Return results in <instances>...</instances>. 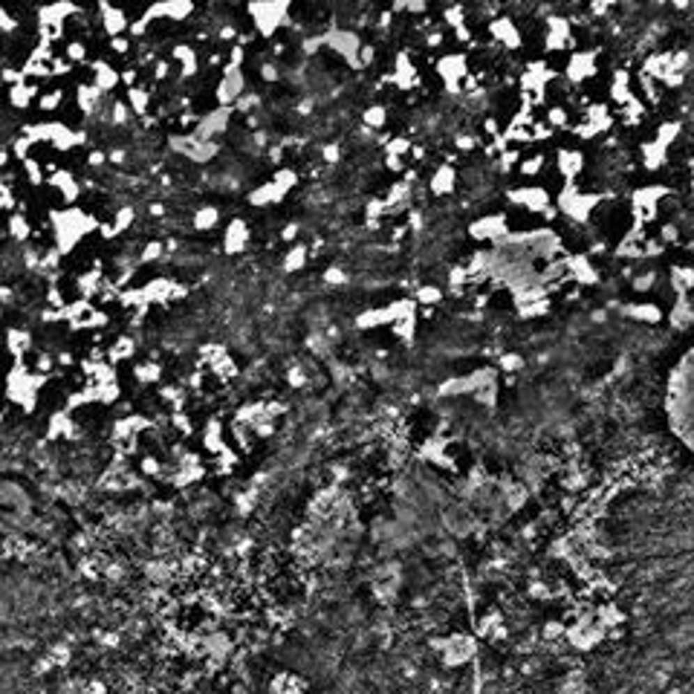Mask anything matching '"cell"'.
<instances>
[{
    "label": "cell",
    "mask_w": 694,
    "mask_h": 694,
    "mask_svg": "<svg viewBox=\"0 0 694 694\" xmlns=\"http://www.w3.org/2000/svg\"><path fill=\"white\" fill-rule=\"evenodd\" d=\"M668 422L686 449H691V353L686 350L680 364L671 371L668 385Z\"/></svg>",
    "instance_id": "6da1fadb"
},
{
    "label": "cell",
    "mask_w": 694,
    "mask_h": 694,
    "mask_svg": "<svg viewBox=\"0 0 694 694\" xmlns=\"http://www.w3.org/2000/svg\"><path fill=\"white\" fill-rule=\"evenodd\" d=\"M249 17L261 38H272L284 24H289L293 0H249Z\"/></svg>",
    "instance_id": "7a4b0ae2"
},
{
    "label": "cell",
    "mask_w": 694,
    "mask_h": 694,
    "mask_svg": "<svg viewBox=\"0 0 694 694\" xmlns=\"http://www.w3.org/2000/svg\"><path fill=\"white\" fill-rule=\"evenodd\" d=\"M507 200H509L512 208L530 211V215L538 217L547 206H553V191H550L547 185H541V183H535V180H527L524 185L509 188V191H507Z\"/></svg>",
    "instance_id": "3957f363"
},
{
    "label": "cell",
    "mask_w": 694,
    "mask_h": 694,
    "mask_svg": "<svg viewBox=\"0 0 694 694\" xmlns=\"http://www.w3.org/2000/svg\"><path fill=\"white\" fill-rule=\"evenodd\" d=\"M168 145H171V151H177L180 157H185L188 162H194V165H206V162H211L220 153L217 139H200V137H194V133H185V137H171Z\"/></svg>",
    "instance_id": "277c9868"
},
{
    "label": "cell",
    "mask_w": 694,
    "mask_h": 694,
    "mask_svg": "<svg viewBox=\"0 0 694 694\" xmlns=\"http://www.w3.org/2000/svg\"><path fill=\"white\" fill-rule=\"evenodd\" d=\"M562 75L567 79V84H573V87H582V84L593 82L596 75H599V58H596V52H593V49H578V52H570V58L564 61Z\"/></svg>",
    "instance_id": "5b68a950"
},
{
    "label": "cell",
    "mask_w": 694,
    "mask_h": 694,
    "mask_svg": "<svg viewBox=\"0 0 694 694\" xmlns=\"http://www.w3.org/2000/svg\"><path fill=\"white\" fill-rule=\"evenodd\" d=\"M321 47L333 49L339 58H344L347 64H350L353 70H362L359 67V47H362V38L353 32V29H327L321 35Z\"/></svg>",
    "instance_id": "8992f818"
},
{
    "label": "cell",
    "mask_w": 694,
    "mask_h": 694,
    "mask_svg": "<svg viewBox=\"0 0 694 694\" xmlns=\"http://www.w3.org/2000/svg\"><path fill=\"white\" fill-rule=\"evenodd\" d=\"M434 67H437V75H440L442 87H446L449 93H463V79L469 75V55L466 52L440 55V61Z\"/></svg>",
    "instance_id": "52a82bcc"
},
{
    "label": "cell",
    "mask_w": 694,
    "mask_h": 694,
    "mask_svg": "<svg viewBox=\"0 0 694 694\" xmlns=\"http://www.w3.org/2000/svg\"><path fill=\"white\" fill-rule=\"evenodd\" d=\"M509 235V220H507V211H495V215H484L477 217L475 223H469V238L477 243H492L498 246Z\"/></svg>",
    "instance_id": "ba28073f"
},
{
    "label": "cell",
    "mask_w": 694,
    "mask_h": 694,
    "mask_svg": "<svg viewBox=\"0 0 694 694\" xmlns=\"http://www.w3.org/2000/svg\"><path fill=\"white\" fill-rule=\"evenodd\" d=\"M231 116H235V110H231L229 105H217V107H211L208 113H203V116H197V122H194V137H200V139H217V137H223V133L231 128Z\"/></svg>",
    "instance_id": "9c48e42d"
},
{
    "label": "cell",
    "mask_w": 694,
    "mask_h": 694,
    "mask_svg": "<svg viewBox=\"0 0 694 694\" xmlns=\"http://www.w3.org/2000/svg\"><path fill=\"white\" fill-rule=\"evenodd\" d=\"M585 168H587L585 151L570 148V145H562V148L555 151V157H553V171H555V177L562 180V183H576V180L585 174Z\"/></svg>",
    "instance_id": "30bf717a"
},
{
    "label": "cell",
    "mask_w": 694,
    "mask_h": 694,
    "mask_svg": "<svg viewBox=\"0 0 694 694\" xmlns=\"http://www.w3.org/2000/svg\"><path fill=\"white\" fill-rule=\"evenodd\" d=\"M246 90V72L243 67H231V64H223V72H220V82L215 84V102L217 105H235V99Z\"/></svg>",
    "instance_id": "8fae6325"
},
{
    "label": "cell",
    "mask_w": 694,
    "mask_h": 694,
    "mask_svg": "<svg viewBox=\"0 0 694 694\" xmlns=\"http://www.w3.org/2000/svg\"><path fill=\"white\" fill-rule=\"evenodd\" d=\"M573 47V24L564 15H550L547 17V32H544V49L547 52H564Z\"/></svg>",
    "instance_id": "7c38bea8"
},
{
    "label": "cell",
    "mask_w": 694,
    "mask_h": 694,
    "mask_svg": "<svg viewBox=\"0 0 694 694\" xmlns=\"http://www.w3.org/2000/svg\"><path fill=\"white\" fill-rule=\"evenodd\" d=\"M249 243H252V226L243 217H231L223 231V252L226 255H243Z\"/></svg>",
    "instance_id": "4fadbf2b"
},
{
    "label": "cell",
    "mask_w": 694,
    "mask_h": 694,
    "mask_svg": "<svg viewBox=\"0 0 694 694\" xmlns=\"http://www.w3.org/2000/svg\"><path fill=\"white\" fill-rule=\"evenodd\" d=\"M489 38L495 44H500L504 49H520L524 47V35H520V29H518V24L512 21V17H507V15H500V17H495V21H489Z\"/></svg>",
    "instance_id": "5bb4252c"
},
{
    "label": "cell",
    "mask_w": 694,
    "mask_h": 694,
    "mask_svg": "<svg viewBox=\"0 0 694 694\" xmlns=\"http://www.w3.org/2000/svg\"><path fill=\"white\" fill-rule=\"evenodd\" d=\"M619 310L625 318H631L636 324H648V327L660 324L665 318V307L660 301H631V304H622Z\"/></svg>",
    "instance_id": "9a60e30c"
},
{
    "label": "cell",
    "mask_w": 694,
    "mask_h": 694,
    "mask_svg": "<svg viewBox=\"0 0 694 694\" xmlns=\"http://www.w3.org/2000/svg\"><path fill=\"white\" fill-rule=\"evenodd\" d=\"M457 185H460L457 168L452 162H442V165H437L431 171V177H429V194H434V197H452L454 191H457Z\"/></svg>",
    "instance_id": "2e32d148"
},
{
    "label": "cell",
    "mask_w": 694,
    "mask_h": 694,
    "mask_svg": "<svg viewBox=\"0 0 694 694\" xmlns=\"http://www.w3.org/2000/svg\"><path fill=\"white\" fill-rule=\"evenodd\" d=\"M385 82H391L396 90H414V87L419 84V70H417V64L411 61L408 52H399V55L394 58V72H391Z\"/></svg>",
    "instance_id": "e0dca14e"
},
{
    "label": "cell",
    "mask_w": 694,
    "mask_h": 694,
    "mask_svg": "<svg viewBox=\"0 0 694 694\" xmlns=\"http://www.w3.org/2000/svg\"><path fill=\"white\" fill-rule=\"evenodd\" d=\"M547 168H550L547 153L544 151H530V153H520V160L515 165V174L520 180H541Z\"/></svg>",
    "instance_id": "ac0fdd59"
},
{
    "label": "cell",
    "mask_w": 694,
    "mask_h": 694,
    "mask_svg": "<svg viewBox=\"0 0 694 694\" xmlns=\"http://www.w3.org/2000/svg\"><path fill=\"white\" fill-rule=\"evenodd\" d=\"M668 160H671V148L660 145L654 137L640 145V162L645 171H663L668 165Z\"/></svg>",
    "instance_id": "d6986e66"
},
{
    "label": "cell",
    "mask_w": 694,
    "mask_h": 694,
    "mask_svg": "<svg viewBox=\"0 0 694 694\" xmlns=\"http://www.w3.org/2000/svg\"><path fill=\"white\" fill-rule=\"evenodd\" d=\"M631 95H636L631 72H628V70H613L610 82H608V102L619 107V105H625V102L631 99Z\"/></svg>",
    "instance_id": "ffe728a7"
},
{
    "label": "cell",
    "mask_w": 694,
    "mask_h": 694,
    "mask_svg": "<svg viewBox=\"0 0 694 694\" xmlns=\"http://www.w3.org/2000/svg\"><path fill=\"white\" fill-rule=\"evenodd\" d=\"M284 200H286V191L278 188L272 180H266V183L258 185L255 191H249V206H255V208H275V206H281Z\"/></svg>",
    "instance_id": "44dd1931"
},
{
    "label": "cell",
    "mask_w": 694,
    "mask_h": 694,
    "mask_svg": "<svg viewBox=\"0 0 694 694\" xmlns=\"http://www.w3.org/2000/svg\"><path fill=\"white\" fill-rule=\"evenodd\" d=\"M171 61L180 64V75L183 79H194V75L200 72V55L197 49L191 44H177L171 49Z\"/></svg>",
    "instance_id": "7402d4cb"
},
{
    "label": "cell",
    "mask_w": 694,
    "mask_h": 694,
    "mask_svg": "<svg viewBox=\"0 0 694 694\" xmlns=\"http://www.w3.org/2000/svg\"><path fill=\"white\" fill-rule=\"evenodd\" d=\"M307 263H310V249H307V243H301V240L289 243V249L281 255V269L286 275H298Z\"/></svg>",
    "instance_id": "603a6c76"
},
{
    "label": "cell",
    "mask_w": 694,
    "mask_h": 694,
    "mask_svg": "<svg viewBox=\"0 0 694 694\" xmlns=\"http://www.w3.org/2000/svg\"><path fill=\"white\" fill-rule=\"evenodd\" d=\"M223 215L217 206H200L194 208V215H191V229L200 231V235H208V231H217Z\"/></svg>",
    "instance_id": "cb8c5ba5"
},
{
    "label": "cell",
    "mask_w": 694,
    "mask_h": 694,
    "mask_svg": "<svg viewBox=\"0 0 694 694\" xmlns=\"http://www.w3.org/2000/svg\"><path fill=\"white\" fill-rule=\"evenodd\" d=\"M544 122L558 133V130H567L570 125H573V113H570V107L567 105H562V102H550V105H544Z\"/></svg>",
    "instance_id": "d4e9b609"
},
{
    "label": "cell",
    "mask_w": 694,
    "mask_h": 694,
    "mask_svg": "<svg viewBox=\"0 0 694 694\" xmlns=\"http://www.w3.org/2000/svg\"><path fill=\"white\" fill-rule=\"evenodd\" d=\"M165 379V368L160 362H139L137 368H133V382L137 385H160Z\"/></svg>",
    "instance_id": "484cf974"
},
{
    "label": "cell",
    "mask_w": 694,
    "mask_h": 694,
    "mask_svg": "<svg viewBox=\"0 0 694 694\" xmlns=\"http://www.w3.org/2000/svg\"><path fill=\"white\" fill-rule=\"evenodd\" d=\"M122 79H119V70L116 67H110L107 61H95L93 64V84L99 87L102 93H107V90H113L116 84H119Z\"/></svg>",
    "instance_id": "4316f807"
},
{
    "label": "cell",
    "mask_w": 694,
    "mask_h": 694,
    "mask_svg": "<svg viewBox=\"0 0 694 694\" xmlns=\"http://www.w3.org/2000/svg\"><path fill=\"white\" fill-rule=\"evenodd\" d=\"M414 301H417V307H440L446 301V289L440 284H419L414 289Z\"/></svg>",
    "instance_id": "83f0119b"
},
{
    "label": "cell",
    "mask_w": 694,
    "mask_h": 694,
    "mask_svg": "<svg viewBox=\"0 0 694 694\" xmlns=\"http://www.w3.org/2000/svg\"><path fill=\"white\" fill-rule=\"evenodd\" d=\"M660 286V272L657 269H642V272H636L633 269V275H631V289L636 295H648V293H654V289Z\"/></svg>",
    "instance_id": "f1b7e54d"
},
{
    "label": "cell",
    "mask_w": 694,
    "mask_h": 694,
    "mask_svg": "<svg viewBox=\"0 0 694 694\" xmlns=\"http://www.w3.org/2000/svg\"><path fill=\"white\" fill-rule=\"evenodd\" d=\"M102 24H105V32H107V35H122V32L128 29V15H125V9H119V6H105V12H102Z\"/></svg>",
    "instance_id": "f546056e"
},
{
    "label": "cell",
    "mask_w": 694,
    "mask_h": 694,
    "mask_svg": "<svg viewBox=\"0 0 694 694\" xmlns=\"http://www.w3.org/2000/svg\"><path fill=\"white\" fill-rule=\"evenodd\" d=\"M680 133H683L680 119H665V122H660L657 128H654V139H657L660 145H665V148H671L674 142L680 139Z\"/></svg>",
    "instance_id": "4dcf8cb0"
},
{
    "label": "cell",
    "mask_w": 694,
    "mask_h": 694,
    "mask_svg": "<svg viewBox=\"0 0 694 694\" xmlns=\"http://www.w3.org/2000/svg\"><path fill=\"white\" fill-rule=\"evenodd\" d=\"M194 12V0H162V17L171 21H185Z\"/></svg>",
    "instance_id": "1f68e13d"
},
{
    "label": "cell",
    "mask_w": 694,
    "mask_h": 694,
    "mask_svg": "<svg viewBox=\"0 0 694 694\" xmlns=\"http://www.w3.org/2000/svg\"><path fill=\"white\" fill-rule=\"evenodd\" d=\"M362 122H364V128H368V130H382L385 125H388V107H385V105H371V107H364Z\"/></svg>",
    "instance_id": "d6a6232c"
},
{
    "label": "cell",
    "mask_w": 694,
    "mask_h": 694,
    "mask_svg": "<svg viewBox=\"0 0 694 694\" xmlns=\"http://www.w3.org/2000/svg\"><path fill=\"white\" fill-rule=\"evenodd\" d=\"M272 183H275L278 188H284L286 194H289V191H293V188L301 183V174H298L295 168H289V165H278L275 174H272Z\"/></svg>",
    "instance_id": "836d02e7"
},
{
    "label": "cell",
    "mask_w": 694,
    "mask_h": 694,
    "mask_svg": "<svg viewBox=\"0 0 694 694\" xmlns=\"http://www.w3.org/2000/svg\"><path fill=\"white\" fill-rule=\"evenodd\" d=\"M498 368L504 371V373H520L527 368V359L520 356V353H515V350H504L498 356Z\"/></svg>",
    "instance_id": "e575fe53"
},
{
    "label": "cell",
    "mask_w": 694,
    "mask_h": 694,
    "mask_svg": "<svg viewBox=\"0 0 694 694\" xmlns=\"http://www.w3.org/2000/svg\"><path fill=\"white\" fill-rule=\"evenodd\" d=\"M321 281H324L327 286H344L347 281H350V275H347V269H341L339 263H330V266H324Z\"/></svg>",
    "instance_id": "d590c367"
},
{
    "label": "cell",
    "mask_w": 694,
    "mask_h": 694,
    "mask_svg": "<svg viewBox=\"0 0 694 694\" xmlns=\"http://www.w3.org/2000/svg\"><path fill=\"white\" fill-rule=\"evenodd\" d=\"M165 255V243L162 240H148L145 246H142V255H139V263L145 266V263H153V261H160Z\"/></svg>",
    "instance_id": "8d00e7d4"
},
{
    "label": "cell",
    "mask_w": 694,
    "mask_h": 694,
    "mask_svg": "<svg viewBox=\"0 0 694 694\" xmlns=\"http://www.w3.org/2000/svg\"><path fill=\"white\" fill-rule=\"evenodd\" d=\"M391 12H411V15H422L429 12V0H394Z\"/></svg>",
    "instance_id": "74e56055"
},
{
    "label": "cell",
    "mask_w": 694,
    "mask_h": 694,
    "mask_svg": "<svg viewBox=\"0 0 694 694\" xmlns=\"http://www.w3.org/2000/svg\"><path fill=\"white\" fill-rule=\"evenodd\" d=\"M454 148L460 153H472V151L480 148V137H475V133H457V137H454Z\"/></svg>",
    "instance_id": "f35d334b"
},
{
    "label": "cell",
    "mask_w": 694,
    "mask_h": 694,
    "mask_svg": "<svg viewBox=\"0 0 694 694\" xmlns=\"http://www.w3.org/2000/svg\"><path fill=\"white\" fill-rule=\"evenodd\" d=\"M411 151V139L408 137H394L385 142V153H396V157H408Z\"/></svg>",
    "instance_id": "ab89813d"
},
{
    "label": "cell",
    "mask_w": 694,
    "mask_h": 694,
    "mask_svg": "<svg viewBox=\"0 0 694 694\" xmlns=\"http://www.w3.org/2000/svg\"><path fill=\"white\" fill-rule=\"evenodd\" d=\"M284 379H286L289 388L298 391V388H304V385H307V371L301 368V364H293V368H289V371L284 373Z\"/></svg>",
    "instance_id": "60d3db41"
},
{
    "label": "cell",
    "mask_w": 694,
    "mask_h": 694,
    "mask_svg": "<svg viewBox=\"0 0 694 694\" xmlns=\"http://www.w3.org/2000/svg\"><path fill=\"white\" fill-rule=\"evenodd\" d=\"M442 21H446V26H460V24H466V12H463L460 6H449L446 12H442Z\"/></svg>",
    "instance_id": "b9f144b4"
},
{
    "label": "cell",
    "mask_w": 694,
    "mask_h": 694,
    "mask_svg": "<svg viewBox=\"0 0 694 694\" xmlns=\"http://www.w3.org/2000/svg\"><path fill=\"white\" fill-rule=\"evenodd\" d=\"M258 75L266 82V84H275L278 79H281V70H278V64L275 61H263L261 64V70H258Z\"/></svg>",
    "instance_id": "7bdbcfd3"
},
{
    "label": "cell",
    "mask_w": 694,
    "mask_h": 694,
    "mask_svg": "<svg viewBox=\"0 0 694 694\" xmlns=\"http://www.w3.org/2000/svg\"><path fill=\"white\" fill-rule=\"evenodd\" d=\"M321 160H324L327 165H336V162H341V145H336V142L324 145V148H321Z\"/></svg>",
    "instance_id": "ee69618b"
},
{
    "label": "cell",
    "mask_w": 694,
    "mask_h": 694,
    "mask_svg": "<svg viewBox=\"0 0 694 694\" xmlns=\"http://www.w3.org/2000/svg\"><path fill=\"white\" fill-rule=\"evenodd\" d=\"M298 235H301V226H298V223H286V226L278 231V240H281V243H295Z\"/></svg>",
    "instance_id": "f6af8a7d"
},
{
    "label": "cell",
    "mask_w": 694,
    "mask_h": 694,
    "mask_svg": "<svg viewBox=\"0 0 694 694\" xmlns=\"http://www.w3.org/2000/svg\"><path fill=\"white\" fill-rule=\"evenodd\" d=\"M67 58H70V61H84V58H87V47L82 41H70L67 44Z\"/></svg>",
    "instance_id": "bcb514c9"
},
{
    "label": "cell",
    "mask_w": 694,
    "mask_h": 694,
    "mask_svg": "<svg viewBox=\"0 0 694 694\" xmlns=\"http://www.w3.org/2000/svg\"><path fill=\"white\" fill-rule=\"evenodd\" d=\"M168 72H171V61H153V82H165L168 79Z\"/></svg>",
    "instance_id": "7dc6e473"
},
{
    "label": "cell",
    "mask_w": 694,
    "mask_h": 694,
    "mask_svg": "<svg viewBox=\"0 0 694 694\" xmlns=\"http://www.w3.org/2000/svg\"><path fill=\"white\" fill-rule=\"evenodd\" d=\"M442 44H446V35H442L440 29H431V32L426 35V47H429V49H437V47H442Z\"/></svg>",
    "instance_id": "c3c4849f"
},
{
    "label": "cell",
    "mask_w": 694,
    "mask_h": 694,
    "mask_svg": "<svg viewBox=\"0 0 694 694\" xmlns=\"http://www.w3.org/2000/svg\"><path fill=\"white\" fill-rule=\"evenodd\" d=\"M484 133H486L489 139H495L498 133H500V122L495 119V116H486V119H484Z\"/></svg>",
    "instance_id": "681fc988"
},
{
    "label": "cell",
    "mask_w": 694,
    "mask_h": 694,
    "mask_svg": "<svg viewBox=\"0 0 694 694\" xmlns=\"http://www.w3.org/2000/svg\"><path fill=\"white\" fill-rule=\"evenodd\" d=\"M217 38H220L223 44H235V41H238V29H235V26H223Z\"/></svg>",
    "instance_id": "f907efd6"
},
{
    "label": "cell",
    "mask_w": 694,
    "mask_h": 694,
    "mask_svg": "<svg viewBox=\"0 0 694 694\" xmlns=\"http://www.w3.org/2000/svg\"><path fill=\"white\" fill-rule=\"evenodd\" d=\"M688 3H691V0H671V6H674V9H680V12H686V9H688Z\"/></svg>",
    "instance_id": "816d5d0a"
}]
</instances>
